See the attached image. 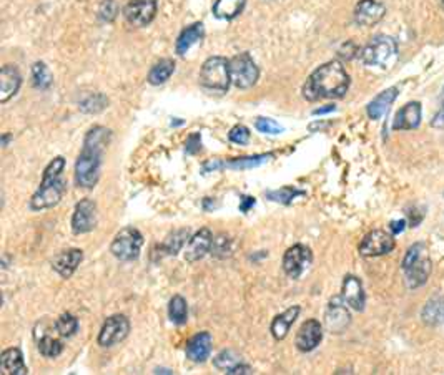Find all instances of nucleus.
<instances>
[{"mask_svg":"<svg viewBox=\"0 0 444 375\" xmlns=\"http://www.w3.org/2000/svg\"><path fill=\"white\" fill-rule=\"evenodd\" d=\"M112 140V132L105 127H93L88 129L83 140L82 153L75 163V183L83 190H92L100 180L102 155Z\"/></svg>","mask_w":444,"mask_h":375,"instance_id":"1","label":"nucleus"},{"mask_svg":"<svg viewBox=\"0 0 444 375\" xmlns=\"http://www.w3.org/2000/svg\"><path fill=\"white\" fill-rule=\"evenodd\" d=\"M349 88V75L342 62L331 60L318 66L303 87V97L309 101L343 98Z\"/></svg>","mask_w":444,"mask_h":375,"instance_id":"2","label":"nucleus"},{"mask_svg":"<svg viewBox=\"0 0 444 375\" xmlns=\"http://www.w3.org/2000/svg\"><path fill=\"white\" fill-rule=\"evenodd\" d=\"M65 168V160L62 156L53 158L48 167L43 171L42 183H40L39 190L35 191L32 199H30V209L32 211H42V209H48L57 206L64 198L67 183L62 178Z\"/></svg>","mask_w":444,"mask_h":375,"instance_id":"3","label":"nucleus"},{"mask_svg":"<svg viewBox=\"0 0 444 375\" xmlns=\"http://www.w3.org/2000/svg\"><path fill=\"white\" fill-rule=\"evenodd\" d=\"M401 269L405 272L406 284L410 289H418L428 283L433 269L428 246L424 243L412 244L403 257Z\"/></svg>","mask_w":444,"mask_h":375,"instance_id":"4","label":"nucleus"},{"mask_svg":"<svg viewBox=\"0 0 444 375\" xmlns=\"http://www.w3.org/2000/svg\"><path fill=\"white\" fill-rule=\"evenodd\" d=\"M360 59L368 66L389 69L398 59L396 40L388 35H378L360 50Z\"/></svg>","mask_w":444,"mask_h":375,"instance_id":"5","label":"nucleus"},{"mask_svg":"<svg viewBox=\"0 0 444 375\" xmlns=\"http://www.w3.org/2000/svg\"><path fill=\"white\" fill-rule=\"evenodd\" d=\"M200 83L205 90L213 93H225L231 83L230 60L223 57H210L201 66Z\"/></svg>","mask_w":444,"mask_h":375,"instance_id":"6","label":"nucleus"},{"mask_svg":"<svg viewBox=\"0 0 444 375\" xmlns=\"http://www.w3.org/2000/svg\"><path fill=\"white\" fill-rule=\"evenodd\" d=\"M143 246V236L138 229L133 226L123 227L122 231H119L116 236L112 241L110 253L114 254L120 261H135L140 256Z\"/></svg>","mask_w":444,"mask_h":375,"instance_id":"7","label":"nucleus"},{"mask_svg":"<svg viewBox=\"0 0 444 375\" xmlns=\"http://www.w3.org/2000/svg\"><path fill=\"white\" fill-rule=\"evenodd\" d=\"M230 75H231V83L236 88H245L253 87L258 82L260 70L253 59L250 57V53H238L230 60Z\"/></svg>","mask_w":444,"mask_h":375,"instance_id":"8","label":"nucleus"},{"mask_svg":"<svg viewBox=\"0 0 444 375\" xmlns=\"http://www.w3.org/2000/svg\"><path fill=\"white\" fill-rule=\"evenodd\" d=\"M130 334V320L127 316L116 314L105 320L98 334V346L112 347L115 344L123 342Z\"/></svg>","mask_w":444,"mask_h":375,"instance_id":"9","label":"nucleus"},{"mask_svg":"<svg viewBox=\"0 0 444 375\" xmlns=\"http://www.w3.org/2000/svg\"><path fill=\"white\" fill-rule=\"evenodd\" d=\"M396 246L393 234L383 229L370 231L360 243V254L363 257H378L389 254Z\"/></svg>","mask_w":444,"mask_h":375,"instance_id":"10","label":"nucleus"},{"mask_svg":"<svg viewBox=\"0 0 444 375\" xmlns=\"http://www.w3.org/2000/svg\"><path fill=\"white\" fill-rule=\"evenodd\" d=\"M98 221V211L95 201L85 198L75 204L72 214V231L74 234H85L95 229Z\"/></svg>","mask_w":444,"mask_h":375,"instance_id":"11","label":"nucleus"},{"mask_svg":"<svg viewBox=\"0 0 444 375\" xmlns=\"http://www.w3.org/2000/svg\"><path fill=\"white\" fill-rule=\"evenodd\" d=\"M313 261V254L309 248L303 244H295L291 246L283 256V271L291 279H298L304 271L308 269Z\"/></svg>","mask_w":444,"mask_h":375,"instance_id":"12","label":"nucleus"},{"mask_svg":"<svg viewBox=\"0 0 444 375\" xmlns=\"http://www.w3.org/2000/svg\"><path fill=\"white\" fill-rule=\"evenodd\" d=\"M348 304L343 301V297H333L330 301L325 312V325L331 334H343L351 323Z\"/></svg>","mask_w":444,"mask_h":375,"instance_id":"13","label":"nucleus"},{"mask_svg":"<svg viewBox=\"0 0 444 375\" xmlns=\"http://www.w3.org/2000/svg\"><path fill=\"white\" fill-rule=\"evenodd\" d=\"M156 0H130L123 8V17L132 27H147L155 19Z\"/></svg>","mask_w":444,"mask_h":375,"instance_id":"14","label":"nucleus"},{"mask_svg":"<svg viewBox=\"0 0 444 375\" xmlns=\"http://www.w3.org/2000/svg\"><path fill=\"white\" fill-rule=\"evenodd\" d=\"M323 341V325L316 319H309L300 327L296 334L295 346L302 352L315 351Z\"/></svg>","mask_w":444,"mask_h":375,"instance_id":"15","label":"nucleus"},{"mask_svg":"<svg viewBox=\"0 0 444 375\" xmlns=\"http://www.w3.org/2000/svg\"><path fill=\"white\" fill-rule=\"evenodd\" d=\"M386 7L379 0H360L354 8V22L360 27H373L383 20Z\"/></svg>","mask_w":444,"mask_h":375,"instance_id":"16","label":"nucleus"},{"mask_svg":"<svg viewBox=\"0 0 444 375\" xmlns=\"http://www.w3.org/2000/svg\"><path fill=\"white\" fill-rule=\"evenodd\" d=\"M213 244V234L208 227H201L200 231L191 236L188 241V246L185 251V259L188 262H196L203 259L206 254L212 251Z\"/></svg>","mask_w":444,"mask_h":375,"instance_id":"17","label":"nucleus"},{"mask_svg":"<svg viewBox=\"0 0 444 375\" xmlns=\"http://www.w3.org/2000/svg\"><path fill=\"white\" fill-rule=\"evenodd\" d=\"M83 261V251L82 249H67V251L58 253L52 259V267L60 278L70 279L72 274L77 271L80 262Z\"/></svg>","mask_w":444,"mask_h":375,"instance_id":"18","label":"nucleus"},{"mask_svg":"<svg viewBox=\"0 0 444 375\" xmlns=\"http://www.w3.org/2000/svg\"><path fill=\"white\" fill-rule=\"evenodd\" d=\"M342 297H343V301L351 307V309L358 312H361L363 309H365L366 294H365V289H363L361 281L358 279L356 276L348 274L347 278L343 279Z\"/></svg>","mask_w":444,"mask_h":375,"instance_id":"19","label":"nucleus"},{"mask_svg":"<svg viewBox=\"0 0 444 375\" xmlns=\"http://www.w3.org/2000/svg\"><path fill=\"white\" fill-rule=\"evenodd\" d=\"M212 347H213V339L210 336V332H199L196 336H194L187 344V357L191 360V362H205L208 359L210 354H212Z\"/></svg>","mask_w":444,"mask_h":375,"instance_id":"20","label":"nucleus"},{"mask_svg":"<svg viewBox=\"0 0 444 375\" xmlns=\"http://www.w3.org/2000/svg\"><path fill=\"white\" fill-rule=\"evenodd\" d=\"M22 85V77L19 70L13 65H6L0 70V101L6 104L19 92Z\"/></svg>","mask_w":444,"mask_h":375,"instance_id":"21","label":"nucleus"},{"mask_svg":"<svg viewBox=\"0 0 444 375\" xmlns=\"http://www.w3.org/2000/svg\"><path fill=\"white\" fill-rule=\"evenodd\" d=\"M421 125V104L410 101L398 111L393 122V129H416Z\"/></svg>","mask_w":444,"mask_h":375,"instance_id":"22","label":"nucleus"},{"mask_svg":"<svg viewBox=\"0 0 444 375\" xmlns=\"http://www.w3.org/2000/svg\"><path fill=\"white\" fill-rule=\"evenodd\" d=\"M0 369H2L4 375H27L29 369L24 362V355H22L20 349L12 347L2 352L0 355Z\"/></svg>","mask_w":444,"mask_h":375,"instance_id":"23","label":"nucleus"},{"mask_svg":"<svg viewBox=\"0 0 444 375\" xmlns=\"http://www.w3.org/2000/svg\"><path fill=\"white\" fill-rule=\"evenodd\" d=\"M300 306H291L290 309H286L285 312H281L280 316H276L271 323V334L276 341H283V339L288 336L291 325L295 324V320L298 319L300 316Z\"/></svg>","mask_w":444,"mask_h":375,"instance_id":"24","label":"nucleus"},{"mask_svg":"<svg viewBox=\"0 0 444 375\" xmlns=\"http://www.w3.org/2000/svg\"><path fill=\"white\" fill-rule=\"evenodd\" d=\"M396 97H398L396 87H391V88H388V90L381 92L379 95L376 97L373 101H370V105L366 106L368 117H370L371 120H379L384 113H386L389 106L393 105V101L396 100Z\"/></svg>","mask_w":444,"mask_h":375,"instance_id":"25","label":"nucleus"},{"mask_svg":"<svg viewBox=\"0 0 444 375\" xmlns=\"http://www.w3.org/2000/svg\"><path fill=\"white\" fill-rule=\"evenodd\" d=\"M203 24L196 22V24L187 27L183 29V32L180 34V37L177 40V53L178 55H185V53L190 50L195 43H199L201 38H203Z\"/></svg>","mask_w":444,"mask_h":375,"instance_id":"26","label":"nucleus"},{"mask_svg":"<svg viewBox=\"0 0 444 375\" xmlns=\"http://www.w3.org/2000/svg\"><path fill=\"white\" fill-rule=\"evenodd\" d=\"M246 0H217L213 6V15L222 20H233L243 12Z\"/></svg>","mask_w":444,"mask_h":375,"instance_id":"27","label":"nucleus"},{"mask_svg":"<svg viewBox=\"0 0 444 375\" xmlns=\"http://www.w3.org/2000/svg\"><path fill=\"white\" fill-rule=\"evenodd\" d=\"M188 241H190V229H188V227H183V229L173 231L172 234H168L160 249L163 251L165 256H177Z\"/></svg>","mask_w":444,"mask_h":375,"instance_id":"28","label":"nucleus"},{"mask_svg":"<svg viewBox=\"0 0 444 375\" xmlns=\"http://www.w3.org/2000/svg\"><path fill=\"white\" fill-rule=\"evenodd\" d=\"M273 158V153L267 155H253V156H241V158H231L225 162V168L230 169H251L258 168L262 164L268 163Z\"/></svg>","mask_w":444,"mask_h":375,"instance_id":"29","label":"nucleus"},{"mask_svg":"<svg viewBox=\"0 0 444 375\" xmlns=\"http://www.w3.org/2000/svg\"><path fill=\"white\" fill-rule=\"evenodd\" d=\"M175 71V62L172 59H163L159 64L152 66L150 73H148V83L152 85H161L172 77Z\"/></svg>","mask_w":444,"mask_h":375,"instance_id":"30","label":"nucleus"},{"mask_svg":"<svg viewBox=\"0 0 444 375\" xmlns=\"http://www.w3.org/2000/svg\"><path fill=\"white\" fill-rule=\"evenodd\" d=\"M168 317L173 324L183 325L188 320V304L182 296H173L168 304Z\"/></svg>","mask_w":444,"mask_h":375,"instance_id":"31","label":"nucleus"},{"mask_svg":"<svg viewBox=\"0 0 444 375\" xmlns=\"http://www.w3.org/2000/svg\"><path fill=\"white\" fill-rule=\"evenodd\" d=\"M441 319H444V302L441 297H433L423 309V320L424 324L436 325Z\"/></svg>","mask_w":444,"mask_h":375,"instance_id":"32","label":"nucleus"},{"mask_svg":"<svg viewBox=\"0 0 444 375\" xmlns=\"http://www.w3.org/2000/svg\"><path fill=\"white\" fill-rule=\"evenodd\" d=\"M107 105H109V100H107L105 95H102V93H90V95L83 97L80 100L79 108L83 113H100Z\"/></svg>","mask_w":444,"mask_h":375,"instance_id":"33","label":"nucleus"},{"mask_svg":"<svg viewBox=\"0 0 444 375\" xmlns=\"http://www.w3.org/2000/svg\"><path fill=\"white\" fill-rule=\"evenodd\" d=\"M52 82H53L52 73H51V70L47 69V65L42 64V62H37V64H34V66H32V83H34V87L39 88V90H47V88H51Z\"/></svg>","mask_w":444,"mask_h":375,"instance_id":"34","label":"nucleus"},{"mask_svg":"<svg viewBox=\"0 0 444 375\" xmlns=\"http://www.w3.org/2000/svg\"><path fill=\"white\" fill-rule=\"evenodd\" d=\"M55 330L60 337H65V339L72 337L79 330L77 317L69 314V312H67V314H62L55 320Z\"/></svg>","mask_w":444,"mask_h":375,"instance_id":"35","label":"nucleus"},{"mask_svg":"<svg viewBox=\"0 0 444 375\" xmlns=\"http://www.w3.org/2000/svg\"><path fill=\"white\" fill-rule=\"evenodd\" d=\"M37 347H39L40 354H42L43 357H51V359L58 357L62 354V351H64V344L52 336H43L39 341Z\"/></svg>","mask_w":444,"mask_h":375,"instance_id":"36","label":"nucleus"},{"mask_svg":"<svg viewBox=\"0 0 444 375\" xmlns=\"http://www.w3.org/2000/svg\"><path fill=\"white\" fill-rule=\"evenodd\" d=\"M213 364L218 370H223V372L227 374V370H230L231 367H235V365L241 364V357L236 354L235 351H223L215 357Z\"/></svg>","mask_w":444,"mask_h":375,"instance_id":"37","label":"nucleus"},{"mask_svg":"<svg viewBox=\"0 0 444 375\" xmlns=\"http://www.w3.org/2000/svg\"><path fill=\"white\" fill-rule=\"evenodd\" d=\"M304 191L296 190L295 186H285L281 190H275V191H268L267 198L271 201H276V203H283V204H290L296 196H303Z\"/></svg>","mask_w":444,"mask_h":375,"instance_id":"38","label":"nucleus"},{"mask_svg":"<svg viewBox=\"0 0 444 375\" xmlns=\"http://www.w3.org/2000/svg\"><path fill=\"white\" fill-rule=\"evenodd\" d=\"M231 239L228 238L227 234H218L217 238H213V244H212V253L215 257L218 259H227L231 256Z\"/></svg>","mask_w":444,"mask_h":375,"instance_id":"39","label":"nucleus"},{"mask_svg":"<svg viewBox=\"0 0 444 375\" xmlns=\"http://www.w3.org/2000/svg\"><path fill=\"white\" fill-rule=\"evenodd\" d=\"M119 15V6H116L115 0H102L100 7H98V19L102 22H114Z\"/></svg>","mask_w":444,"mask_h":375,"instance_id":"40","label":"nucleus"},{"mask_svg":"<svg viewBox=\"0 0 444 375\" xmlns=\"http://www.w3.org/2000/svg\"><path fill=\"white\" fill-rule=\"evenodd\" d=\"M255 127H257L258 132L267 133V135H280V133H283V127L271 118H258Z\"/></svg>","mask_w":444,"mask_h":375,"instance_id":"41","label":"nucleus"},{"mask_svg":"<svg viewBox=\"0 0 444 375\" xmlns=\"http://www.w3.org/2000/svg\"><path fill=\"white\" fill-rule=\"evenodd\" d=\"M228 140L235 143V145H246L250 141V129L243 127V125H236L228 133Z\"/></svg>","mask_w":444,"mask_h":375,"instance_id":"42","label":"nucleus"},{"mask_svg":"<svg viewBox=\"0 0 444 375\" xmlns=\"http://www.w3.org/2000/svg\"><path fill=\"white\" fill-rule=\"evenodd\" d=\"M201 150V138L199 133H194V135L188 136V140L185 143V151L188 155H196Z\"/></svg>","mask_w":444,"mask_h":375,"instance_id":"43","label":"nucleus"},{"mask_svg":"<svg viewBox=\"0 0 444 375\" xmlns=\"http://www.w3.org/2000/svg\"><path fill=\"white\" fill-rule=\"evenodd\" d=\"M356 53L360 55V50H358V47L354 45L353 42L343 43V47L339 48V55H342L343 59H347V60H351L353 57H356Z\"/></svg>","mask_w":444,"mask_h":375,"instance_id":"44","label":"nucleus"},{"mask_svg":"<svg viewBox=\"0 0 444 375\" xmlns=\"http://www.w3.org/2000/svg\"><path fill=\"white\" fill-rule=\"evenodd\" d=\"M431 127L434 128H444V88H443V93H441V106H439L438 113L434 115L433 122H431Z\"/></svg>","mask_w":444,"mask_h":375,"instance_id":"45","label":"nucleus"},{"mask_svg":"<svg viewBox=\"0 0 444 375\" xmlns=\"http://www.w3.org/2000/svg\"><path fill=\"white\" fill-rule=\"evenodd\" d=\"M225 168V163L222 160H210L203 164V173H210V171H217V169Z\"/></svg>","mask_w":444,"mask_h":375,"instance_id":"46","label":"nucleus"},{"mask_svg":"<svg viewBox=\"0 0 444 375\" xmlns=\"http://www.w3.org/2000/svg\"><path fill=\"white\" fill-rule=\"evenodd\" d=\"M228 375H246V374H253V370H251L250 365H245V364H238L235 365V367H231L230 370H227Z\"/></svg>","mask_w":444,"mask_h":375,"instance_id":"47","label":"nucleus"},{"mask_svg":"<svg viewBox=\"0 0 444 375\" xmlns=\"http://www.w3.org/2000/svg\"><path fill=\"white\" fill-rule=\"evenodd\" d=\"M251 206H255V198H251V196H241L240 211L241 213H248Z\"/></svg>","mask_w":444,"mask_h":375,"instance_id":"48","label":"nucleus"},{"mask_svg":"<svg viewBox=\"0 0 444 375\" xmlns=\"http://www.w3.org/2000/svg\"><path fill=\"white\" fill-rule=\"evenodd\" d=\"M406 227V220H396V221H391L389 222V229H391L393 234H399L403 233Z\"/></svg>","mask_w":444,"mask_h":375,"instance_id":"49","label":"nucleus"},{"mask_svg":"<svg viewBox=\"0 0 444 375\" xmlns=\"http://www.w3.org/2000/svg\"><path fill=\"white\" fill-rule=\"evenodd\" d=\"M335 110V105H328V106H323V108H318L313 111V115H323V113H330V111Z\"/></svg>","mask_w":444,"mask_h":375,"instance_id":"50","label":"nucleus"},{"mask_svg":"<svg viewBox=\"0 0 444 375\" xmlns=\"http://www.w3.org/2000/svg\"><path fill=\"white\" fill-rule=\"evenodd\" d=\"M8 135H4V138H2V146H7V143H8Z\"/></svg>","mask_w":444,"mask_h":375,"instance_id":"51","label":"nucleus"},{"mask_svg":"<svg viewBox=\"0 0 444 375\" xmlns=\"http://www.w3.org/2000/svg\"><path fill=\"white\" fill-rule=\"evenodd\" d=\"M439 6H441L444 8V0H439Z\"/></svg>","mask_w":444,"mask_h":375,"instance_id":"52","label":"nucleus"}]
</instances>
